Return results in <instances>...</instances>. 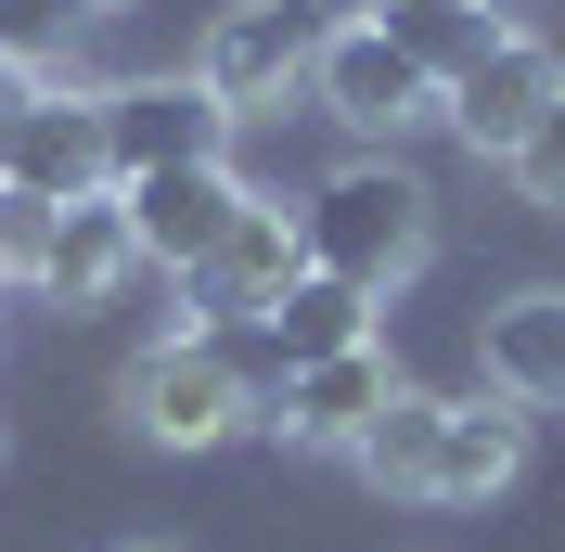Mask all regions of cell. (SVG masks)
I'll list each match as a JSON object with an SVG mask.
<instances>
[{"mask_svg":"<svg viewBox=\"0 0 565 552\" xmlns=\"http://www.w3.org/2000/svg\"><path fill=\"white\" fill-rule=\"evenodd\" d=\"M52 219H65L52 193H26V180H0V270H26V283H39V244H52Z\"/></svg>","mask_w":565,"mask_h":552,"instance_id":"cell-18","label":"cell"},{"mask_svg":"<svg viewBox=\"0 0 565 552\" xmlns=\"http://www.w3.org/2000/svg\"><path fill=\"white\" fill-rule=\"evenodd\" d=\"M77 26H90V0H0V65H52V52H77Z\"/></svg>","mask_w":565,"mask_h":552,"instance_id":"cell-17","label":"cell"},{"mask_svg":"<svg viewBox=\"0 0 565 552\" xmlns=\"http://www.w3.org/2000/svg\"><path fill=\"white\" fill-rule=\"evenodd\" d=\"M90 13H116V0H90Z\"/></svg>","mask_w":565,"mask_h":552,"instance_id":"cell-21","label":"cell"},{"mask_svg":"<svg viewBox=\"0 0 565 552\" xmlns=\"http://www.w3.org/2000/svg\"><path fill=\"white\" fill-rule=\"evenodd\" d=\"M245 412H257V385L218 360V335H168V347H141V373H129V424H141V437H168V449H218Z\"/></svg>","mask_w":565,"mask_h":552,"instance_id":"cell-4","label":"cell"},{"mask_svg":"<svg viewBox=\"0 0 565 552\" xmlns=\"http://www.w3.org/2000/svg\"><path fill=\"white\" fill-rule=\"evenodd\" d=\"M309 91H321V116L334 129H360V141H398V129H424V116H450V91L398 52L373 13H348V26L321 39V65H309Z\"/></svg>","mask_w":565,"mask_h":552,"instance_id":"cell-3","label":"cell"},{"mask_svg":"<svg viewBox=\"0 0 565 552\" xmlns=\"http://www.w3.org/2000/svg\"><path fill=\"white\" fill-rule=\"evenodd\" d=\"M424 232H437V193H424L412 168H334L309 206H296V244H309V270L360 283V296H386V283L424 257Z\"/></svg>","mask_w":565,"mask_h":552,"instance_id":"cell-1","label":"cell"},{"mask_svg":"<svg viewBox=\"0 0 565 552\" xmlns=\"http://www.w3.org/2000/svg\"><path fill=\"white\" fill-rule=\"evenodd\" d=\"M334 26H348L334 0H232V13L206 26V52H193V77H206L232 116H245V104H282V91L321 65Z\"/></svg>","mask_w":565,"mask_h":552,"instance_id":"cell-2","label":"cell"},{"mask_svg":"<svg viewBox=\"0 0 565 552\" xmlns=\"http://www.w3.org/2000/svg\"><path fill=\"white\" fill-rule=\"evenodd\" d=\"M553 104H565V52L514 26V39L489 52V65H476V77L450 91V129L476 141V155H501V168H514V155L540 141V116H553Z\"/></svg>","mask_w":565,"mask_h":552,"instance_id":"cell-7","label":"cell"},{"mask_svg":"<svg viewBox=\"0 0 565 552\" xmlns=\"http://www.w3.org/2000/svg\"><path fill=\"white\" fill-rule=\"evenodd\" d=\"M514 463H527V412L514 399H450V437H437V501H489V488H514Z\"/></svg>","mask_w":565,"mask_h":552,"instance_id":"cell-14","label":"cell"},{"mask_svg":"<svg viewBox=\"0 0 565 552\" xmlns=\"http://www.w3.org/2000/svg\"><path fill=\"white\" fill-rule=\"evenodd\" d=\"M398 399V373H386V347H334V360H296L282 373V399H270V424L282 437H309V449H360V424Z\"/></svg>","mask_w":565,"mask_h":552,"instance_id":"cell-10","label":"cell"},{"mask_svg":"<svg viewBox=\"0 0 565 552\" xmlns=\"http://www.w3.org/2000/svg\"><path fill=\"white\" fill-rule=\"evenodd\" d=\"M0 180H26V193H52V206H90V193H116L104 91H39L26 129H13V155H0Z\"/></svg>","mask_w":565,"mask_h":552,"instance_id":"cell-8","label":"cell"},{"mask_svg":"<svg viewBox=\"0 0 565 552\" xmlns=\"http://www.w3.org/2000/svg\"><path fill=\"white\" fill-rule=\"evenodd\" d=\"M514 180H527L540 206H565V104L540 116V141H527V155H514Z\"/></svg>","mask_w":565,"mask_h":552,"instance_id":"cell-19","label":"cell"},{"mask_svg":"<svg viewBox=\"0 0 565 552\" xmlns=\"http://www.w3.org/2000/svg\"><path fill=\"white\" fill-rule=\"evenodd\" d=\"M373 309H386V296H360V283H334V270H296L282 309H270V335H282V360H334V347H373Z\"/></svg>","mask_w":565,"mask_h":552,"instance_id":"cell-16","label":"cell"},{"mask_svg":"<svg viewBox=\"0 0 565 552\" xmlns=\"http://www.w3.org/2000/svg\"><path fill=\"white\" fill-rule=\"evenodd\" d=\"M116 206H129V244L154 257V270H206L218 232H232L257 193L232 180V155H218V168H141V180H116Z\"/></svg>","mask_w":565,"mask_h":552,"instance_id":"cell-6","label":"cell"},{"mask_svg":"<svg viewBox=\"0 0 565 552\" xmlns=\"http://www.w3.org/2000/svg\"><path fill=\"white\" fill-rule=\"evenodd\" d=\"M373 26H386L398 52H412V65L437 77V91H462V77H476V65L501 52V39H514V26L489 13V0H373Z\"/></svg>","mask_w":565,"mask_h":552,"instance_id":"cell-12","label":"cell"},{"mask_svg":"<svg viewBox=\"0 0 565 552\" xmlns=\"http://www.w3.org/2000/svg\"><path fill=\"white\" fill-rule=\"evenodd\" d=\"M129 270H141V244H129V206H116V193L65 206V219H52V244H39V296H52V309H104Z\"/></svg>","mask_w":565,"mask_h":552,"instance_id":"cell-11","label":"cell"},{"mask_svg":"<svg viewBox=\"0 0 565 552\" xmlns=\"http://www.w3.org/2000/svg\"><path fill=\"white\" fill-rule=\"evenodd\" d=\"M129 552H168V540H129Z\"/></svg>","mask_w":565,"mask_h":552,"instance_id":"cell-20","label":"cell"},{"mask_svg":"<svg viewBox=\"0 0 565 552\" xmlns=\"http://www.w3.org/2000/svg\"><path fill=\"white\" fill-rule=\"evenodd\" d=\"M309 270V244H296V206H245L232 232H218L206 270H180V296H193V321H257L282 309V283Z\"/></svg>","mask_w":565,"mask_h":552,"instance_id":"cell-9","label":"cell"},{"mask_svg":"<svg viewBox=\"0 0 565 552\" xmlns=\"http://www.w3.org/2000/svg\"><path fill=\"white\" fill-rule=\"evenodd\" d=\"M437 437H450V399H437V385H398L386 412L360 424V476L373 488H398V501H437Z\"/></svg>","mask_w":565,"mask_h":552,"instance_id":"cell-13","label":"cell"},{"mask_svg":"<svg viewBox=\"0 0 565 552\" xmlns=\"http://www.w3.org/2000/svg\"><path fill=\"white\" fill-rule=\"evenodd\" d=\"M489 385L514 399V412H553V399H565V296L489 309Z\"/></svg>","mask_w":565,"mask_h":552,"instance_id":"cell-15","label":"cell"},{"mask_svg":"<svg viewBox=\"0 0 565 552\" xmlns=\"http://www.w3.org/2000/svg\"><path fill=\"white\" fill-rule=\"evenodd\" d=\"M104 141H116V180L218 168L232 155V104H218L206 77H129V91H104Z\"/></svg>","mask_w":565,"mask_h":552,"instance_id":"cell-5","label":"cell"}]
</instances>
